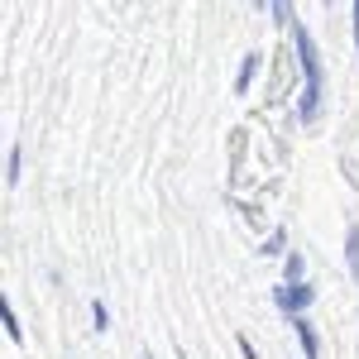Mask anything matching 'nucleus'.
<instances>
[{"label": "nucleus", "instance_id": "obj_8", "mask_svg": "<svg viewBox=\"0 0 359 359\" xmlns=\"http://www.w3.org/2000/svg\"><path fill=\"white\" fill-rule=\"evenodd\" d=\"M287 283H302V254H287Z\"/></svg>", "mask_w": 359, "mask_h": 359}, {"label": "nucleus", "instance_id": "obj_4", "mask_svg": "<svg viewBox=\"0 0 359 359\" xmlns=\"http://www.w3.org/2000/svg\"><path fill=\"white\" fill-rule=\"evenodd\" d=\"M297 335H302V350H306V359H316V350H321V340H316V326H311L306 316H297Z\"/></svg>", "mask_w": 359, "mask_h": 359}, {"label": "nucleus", "instance_id": "obj_7", "mask_svg": "<svg viewBox=\"0 0 359 359\" xmlns=\"http://www.w3.org/2000/svg\"><path fill=\"white\" fill-rule=\"evenodd\" d=\"M20 168H25V154L10 149V172H5V182H20Z\"/></svg>", "mask_w": 359, "mask_h": 359}, {"label": "nucleus", "instance_id": "obj_5", "mask_svg": "<svg viewBox=\"0 0 359 359\" xmlns=\"http://www.w3.org/2000/svg\"><path fill=\"white\" fill-rule=\"evenodd\" d=\"M0 321H5V335H10L15 345L25 340V331H20V321H15V311H10V302H0Z\"/></svg>", "mask_w": 359, "mask_h": 359}, {"label": "nucleus", "instance_id": "obj_3", "mask_svg": "<svg viewBox=\"0 0 359 359\" xmlns=\"http://www.w3.org/2000/svg\"><path fill=\"white\" fill-rule=\"evenodd\" d=\"M254 77H259V53H249L245 62H240V77H235V91L245 96V91H249V82H254Z\"/></svg>", "mask_w": 359, "mask_h": 359}, {"label": "nucleus", "instance_id": "obj_6", "mask_svg": "<svg viewBox=\"0 0 359 359\" xmlns=\"http://www.w3.org/2000/svg\"><path fill=\"white\" fill-rule=\"evenodd\" d=\"M345 259H350V273L359 278V230H350V235H345Z\"/></svg>", "mask_w": 359, "mask_h": 359}, {"label": "nucleus", "instance_id": "obj_9", "mask_svg": "<svg viewBox=\"0 0 359 359\" xmlns=\"http://www.w3.org/2000/svg\"><path fill=\"white\" fill-rule=\"evenodd\" d=\"M350 15H355V43H359V0L350 5Z\"/></svg>", "mask_w": 359, "mask_h": 359}, {"label": "nucleus", "instance_id": "obj_1", "mask_svg": "<svg viewBox=\"0 0 359 359\" xmlns=\"http://www.w3.org/2000/svg\"><path fill=\"white\" fill-rule=\"evenodd\" d=\"M292 39H297V62H302V77H306L302 120H316V111H321V53H316V39L302 25H292Z\"/></svg>", "mask_w": 359, "mask_h": 359}, {"label": "nucleus", "instance_id": "obj_2", "mask_svg": "<svg viewBox=\"0 0 359 359\" xmlns=\"http://www.w3.org/2000/svg\"><path fill=\"white\" fill-rule=\"evenodd\" d=\"M273 302L283 306L287 316H302L306 306L316 302V287H311V283H283V287L273 292Z\"/></svg>", "mask_w": 359, "mask_h": 359}]
</instances>
